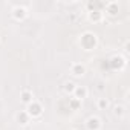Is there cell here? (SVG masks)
<instances>
[{"label": "cell", "mask_w": 130, "mask_h": 130, "mask_svg": "<svg viewBox=\"0 0 130 130\" xmlns=\"http://www.w3.org/2000/svg\"><path fill=\"white\" fill-rule=\"evenodd\" d=\"M17 119H19V122H22V124H28L29 116H28V113H26V112H22V113H19V115H17Z\"/></svg>", "instance_id": "obj_11"}, {"label": "cell", "mask_w": 130, "mask_h": 130, "mask_svg": "<svg viewBox=\"0 0 130 130\" xmlns=\"http://www.w3.org/2000/svg\"><path fill=\"white\" fill-rule=\"evenodd\" d=\"M20 98H22V101H23L25 104H31V103L34 101V95H32V92H31L29 89H23L22 93H20Z\"/></svg>", "instance_id": "obj_6"}, {"label": "cell", "mask_w": 130, "mask_h": 130, "mask_svg": "<svg viewBox=\"0 0 130 130\" xmlns=\"http://www.w3.org/2000/svg\"><path fill=\"white\" fill-rule=\"evenodd\" d=\"M72 130H77V128H72Z\"/></svg>", "instance_id": "obj_14"}, {"label": "cell", "mask_w": 130, "mask_h": 130, "mask_svg": "<svg viewBox=\"0 0 130 130\" xmlns=\"http://www.w3.org/2000/svg\"><path fill=\"white\" fill-rule=\"evenodd\" d=\"M86 125H87V130H100L101 128V119L98 116H90L86 121Z\"/></svg>", "instance_id": "obj_3"}, {"label": "cell", "mask_w": 130, "mask_h": 130, "mask_svg": "<svg viewBox=\"0 0 130 130\" xmlns=\"http://www.w3.org/2000/svg\"><path fill=\"white\" fill-rule=\"evenodd\" d=\"M103 19V11H89V20L92 22H100Z\"/></svg>", "instance_id": "obj_8"}, {"label": "cell", "mask_w": 130, "mask_h": 130, "mask_svg": "<svg viewBox=\"0 0 130 130\" xmlns=\"http://www.w3.org/2000/svg\"><path fill=\"white\" fill-rule=\"evenodd\" d=\"M75 87H77V84L74 81H68L66 84H64V92H66V93H74Z\"/></svg>", "instance_id": "obj_10"}, {"label": "cell", "mask_w": 130, "mask_h": 130, "mask_svg": "<svg viewBox=\"0 0 130 130\" xmlns=\"http://www.w3.org/2000/svg\"><path fill=\"white\" fill-rule=\"evenodd\" d=\"M87 93H89L87 87H84V86H77L72 95H74V98H75V100H78V101H83L84 98H87Z\"/></svg>", "instance_id": "obj_2"}, {"label": "cell", "mask_w": 130, "mask_h": 130, "mask_svg": "<svg viewBox=\"0 0 130 130\" xmlns=\"http://www.w3.org/2000/svg\"><path fill=\"white\" fill-rule=\"evenodd\" d=\"M12 15H14L17 20H23V19L28 15V11H26L25 6H15V8L12 9Z\"/></svg>", "instance_id": "obj_5"}, {"label": "cell", "mask_w": 130, "mask_h": 130, "mask_svg": "<svg viewBox=\"0 0 130 130\" xmlns=\"http://www.w3.org/2000/svg\"><path fill=\"white\" fill-rule=\"evenodd\" d=\"M71 72H72L74 77H83L86 74V66H84V64H81V63H75V64H72Z\"/></svg>", "instance_id": "obj_4"}, {"label": "cell", "mask_w": 130, "mask_h": 130, "mask_svg": "<svg viewBox=\"0 0 130 130\" xmlns=\"http://www.w3.org/2000/svg\"><path fill=\"white\" fill-rule=\"evenodd\" d=\"M109 100L107 98H100L98 101H96V106H98V109H101V110H106L107 107H109Z\"/></svg>", "instance_id": "obj_9"}, {"label": "cell", "mask_w": 130, "mask_h": 130, "mask_svg": "<svg viewBox=\"0 0 130 130\" xmlns=\"http://www.w3.org/2000/svg\"><path fill=\"white\" fill-rule=\"evenodd\" d=\"M113 113H115L116 116H122V115H124V106H115Z\"/></svg>", "instance_id": "obj_12"}, {"label": "cell", "mask_w": 130, "mask_h": 130, "mask_svg": "<svg viewBox=\"0 0 130 130\" xmlns=\"http://www.w3.org/2000/svg\"><path fill=\"white\" fill-rule=\"evenodd\" d=\"M106 12H109L110 15H116V12H118V3H115V2L106 3Z\"/></svg>", "instance_id": "obj_7"}, {"label": "cell", "mask_w": 130, "mask_h": 130, "mask_svg": "<svg viewBox=\"0 0 130 130\" xmlns=\"http://www.w3.org/2000/svg\"><path fill=\"white\" fill-rule=\"evenodd\" d=\"M41 112H43V109H41V104H38L37 101H32L31 104H28V109H26V113H28V116L31 118H38L40 115H41Z\"/></svg>", "instance_id": "obj_1"}, {"label": "cell", "mask_w": 130, "mask_h": 130, "mask_svg": "<svg viewBox=\"0 0 130 130\" xmlns=\"http://www.w3.org/2000/svg\"><path fill=\"white\" fill-rule=\"evenodd\" d=\"M71 104H72V109H78V106L81 104V101H78V100L72 98V100H71Z\"/></svg>", "instance_id": "obj_13"}]
</instances>
